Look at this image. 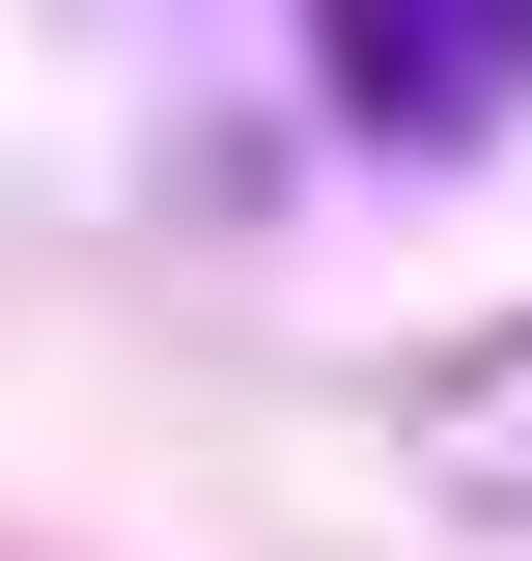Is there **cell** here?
<instances>
[{
    "instance_id": "obj_2",
    "label": "cell",
    "mask_w": 532,
    "mask_h": 561,
    "mask_svg": "<svg viewBox=\"0 0 532 561\" xmlns=\"http://www.w3.org/2000/svg\"><path fill=\"white\" fill-rule=\"evenodd\" d=\"M420 505H449V534H532V337L420 365Z\"/></svg>"
},
{
    "instance_id": "obj_1",
    "label": "cell",
    "mask_w": 532,
    "mask_h": 561,
    "mask_svg": "<svg viewBox=\"0 0 532 561\" xmlns=\"http://www.w3.org/2000/svg\"><path fill=\"white\" fill-rule=\"evenodd\" d=\"M309 57H336V113H365V140L449 169V140L532 113V0H309Z\"/></svg>"
}]
</instances>
